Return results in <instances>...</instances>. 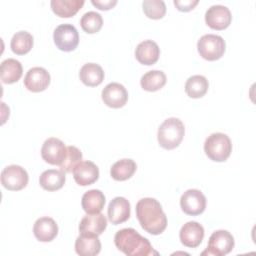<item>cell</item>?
<instances>
[{
	"mask_svg": "<svg viewBox=\"0 0 256 256\" xmlns=\"http://www.w3.org/2000/svg\"><path fill=\"white\" fill-rule=\"evenodd\" d=\"M136 216L141 227L152 235L161 234L167 227V217L161 204L154 198L140 199L136 204Z\"/></svg>",
	"mask_w": 256,
	"mask_h": 256,
	"instance_id": "obj_1",
	"label": "cell"
},
{
	"mask_svg": "<svg viewBox=\"0 0 256 256\" xmlns=\"http://www.w3.org/2000/svg\"><path fill=\"white\" fill-rule=\"evenodd\" d=\"M115 246L128 256H148L158 254L153 250L149 240L133 228H123L114 236Z\"/></svg>",
	"mask_w": 256,
	"mask_h": 256,
	"instance_id": "obj_2",
	"label": "cell"
},
{
	"mask_svg": "<svg viewBox=\"0 0 256 256\" xmlns=\"http://www.w3.org/2000/svg\"><path fill=\"white\" fill-rule=\"evenodd\" d=\"M184 133L183 122L179 118L170 117L159 126L157 139L162 148L172 150L179 146L183 140Z\"/></svg>",
	"mask_w": 256,
	"mask_h": 256,
	"instance_id": "obj_3",
	"label": "cell"
},
{
	"mask_svg": "<svg viewBox=\"0 0 256 256\" xmlns=\"http://www.w3.org/2000/svg\"><path fill=\"white\" fill-rule=\"evenodd\" d=\"M204 151L208 158L216 162L227 160L232 151V143L230 138L221 132L212 133L208 136L204 143Z\"/></svg>",
	"mask_w": 256,
	"mask_h": 256,
	"instance_id": "obj_4",
	"label": "cell"
},
{
	"mask_svg": "<svg viewBox=\"0 0 256 256\" xmlns=\"http://www.w3.org/2000/svg\"><path fill=\"white\" fill-rule=\"evenodd\" d=\"M226 44L224 39L215 34L203 35L197 43V49L202 58L208 61H215L221 58L225 52Z\"/></svg>",
	"mask_w": 256,
	"mask_h": 256,
	"instance_id": "obj_5",
	"label": "cell"
},
{
	"mask_svg": "<svg viewBox=\"0 0 256 256\" xmlns=\"http://www.w3.org/2000/svg\"><path fill=\"white\" fill-rule=\"evenodd\" d=\"M235 242L232 234L227 230H217L213 232L209 238L207 249L202 255L223 256L232 251Z\"/></svg>",
	"mask_w": 256,
	"mask_h": 256,
	"instance_id": "obj_6",
	"label": "cell"
},
{
	"mask_svg": "<svg viewBox=\"0 0 256 256\" xmlns=\"http://www.w3.org/2000/svg\"><path fill=\"white\" fill-rule=\"evenodd\" d=\"M54 43L61 51L70 52L77 48L79 44V34L77 29L68 23L60 24L53 33Z\"/></svg>",
	"mask_w": 256,
	"mask_h": 256,
	"instance_id": "obj_7",
	"label": "cell"
},
{
	"mask_svg": "<svg viewBox=\"0 0 256 256\" xmlns=\"http://www.w3.org/2000/svg\"><path fill=\"white\" fill-rule=\"evenodd\" d=\"M28 173L19 165L6 166L1 172V183L10 191H19L28 184Z\"/></svg>",
	"mask_w": 256,
	"mask_h": 256,
	"instance_id": "obj_8",
	"label": "cell"
},
{
	"mask_svg": "<svg viewBox=\"0 0 256 256\" xmlns=\"http://www.w3.org/2000/svg\"><path fill=\"white\" fill-rule=\"evenodd\" d=\"M180 206L183 212L188 215H199L206 208V197L198 189H189L182 194Z\"/></svg>",
	"mask_w": 256,
	"mask_h": 256,
	"instance_id": "obj_9",
	"label": "cell"
},
{
	"mask_svg": "<svg viewBox=\"0 0 256 256\" xmlns=\"http://www.w3.org/2000/svg\"><path fill=\"white\" fill-rule=\"evenodd\" d=\"M64 143L55 137H50L42 145L41 156L43 160L51 165H60L66 155Z\"/></svg>",
	"mask_w": 256,
	"mask_h": 256,
	"instance_id": "obj_10",
	"label": "cell"
},
{
	"mask_svg": "<svg viewBox=\"0 0 256 256\" xmlns=\"http://www.w3.org/2000/svg\"><path fill=\"white\" fill-rule=\"evenodd\" d=\"M103 102L111 108H121L128 100V92L126 88L117 82L107 84L101 93Z\"/></svg>",
	"mask_w": 256,
	"mask_h": 256,
	"instance_id": "obj_11",
	"label": "cell"
},
{
	"mask_svg": "<svg viewBox=\"0 0 256 256\" xmlns=\"http://www.w3.org/2000/svg\"><path fill=\"white\" fill-rule=\"evenodd\" d=\"M232 20L230 10L223 5H213L205 13L206 24L215 30L226 29Z\"/></svg>",
	"mask_w": 256,
	"mask_h": 256,
	"instance_id": "obj_12",
	"label": "cell"
},
{
	"mask_svg": "<svg viewBox=\"0 0 256 256\" xmlns=\"http://www.w3.org/2000/svg\"><path fill=\"white\" fill-rule=\"evenodd\" d=\"M179 238L184 246L196 248L204 238V228L196 221H189L181 227Z\"/></svg>",
	"mask_w": 256,
	"mask_h": 256,
	"instance_id": "obj_13",
	"label": "cell"
},
{
	"mask_svg": "<svg viewBox=\"0 0 256 256\" xmlns=\"http://www.w3.org/2000/svg\"><path fill=\"white\" fill-rule=\"evenodd\" d=\"M50 84V74L43 67H33L24 78L25 87L31 92H41Z\"/></svg>",
	"mask_w": 256,
	"mask_h": 256,
	"instance_id": "obj_14",
	"label": "cell"
},
{
	"mask_svg": "<svg viewBox=\"0 0 256 256\" xmlns=\"http://www.w3.org/2000/svg\"><path fill=\"white\" fill-rule=\"evenodd\" d=\"M73 177L81 186L91 185L99 178V168L92 161H81L74 168Z\"/></svg>",
	"mask_w": 256,
	"mask_h": 256,
	"instance_id": "obj_15",
	"label": "cell"
},
{
	"mask_svg": "<svg viewBox=\"0 0 256 256\" xmlns=\"http://www.w3.org/2000/svg\"><path fill=\"white\" fill-rule=\"evenodd\" d=\"M107 227V219L102 213L87 214L84 216L79 224L80 234L101 235Z\"/></svg>",
	"mask_w": 256,
	"mask_h": 256,
	"instance_id": "obj_16",
	"label": "cell"
},
{
	"mask_svg": "<svg viewBox=\"0 0 256 256\" xmlns=\"http://www.w3.org/2000/svg\"><path fill=\"white\" fill-rule=\"evenodd\" d=\"M130 217V203L124 197H115L108 206V218L112 224H121Z\"/></svg>",
	"mask_w": 256,
	"mask_h": 256,
	"instance_id": "obj_17",
	"label": "cell"
},
{
	"mask_svg": "<svg viewBox=\"0 0 256 256\" xmlns=\"http://www.w3.org/2000/svg\"><path fill=\"white\" fill-rule=\"evenodd\" d=\"M33 233L37 240L41 242H50L57 236L58 226L54 219L50 217H41L35 221Z\"/></svg>",
	"mask_w": 256,
	"mask_h": 256,
	"instance_id": "obj_18",
	"label": "cell"
},
{
	"mask_svg": "<svg viewBox=\"0 0 256 256\" xmlns=\"http://www.w3.org/2000/svg\"><path fill=\"white\" fill-rule=\"evenodd\" d=\"M160 55V49L156 42L152 40H144L140 42L135 49L136 59L144 65L155 64Z\"/></svg>",
	"mask_w": 256,
	"mask_h": 256,
	"instance_id": "obj_19",
	"label": "cell"
},
{
	"mask_svg": "<svg viewBox=\"0 0 256 256\" xmlns=\"http://www.w3.org/2000/svg\"><path fill=\"white\" fill-rule=\"evenodd\" d=\"M101 250V242L96 235L80 234L75 241V251L80 256H95Z\"/></svg>",
	"mask_w": 256,
	"mask_h": 256,
	"instance_id": "obj_20",
	"label": "cell"
},
{
	"mask_svg": "<svg viewBox=\"0 0 256 256\" xmlns=\"http://www.w3.org/2000/svg\"><path fill=\"white\" fill-rule=\"evenodd\" d=\"M82 208L87 214L100 213L105 205V196L98 189H91L82 196Z\"/></svg>",
	"mask_w": 256,
	"mask_h": 256,
	"instance_id": "obj_21",
	"label": "cell"
},
{
	"mask_svg": "<svg viewBox=\"0 0 256 256\" xmlns=\"http://www.w3.org/2000/svg\"><path fill=\"white\" fill-rule=\"evenodd\" d=\"M65 180V172L61 169H48L40 175L39 184L44 190L56 191L64 186Z\"/></svg>",
	"mask_w": 256,
	"mask_h": 256,
	"instance_id": "obj_22",
	"label": "cell"
},
{
	"mask_svg": "<svg viewBox=\"0 0 256 256\" xmlns=\"http://www.w3.org/2000/svg\"><path fill=\"white\" fill-rule=\"evenodd\" d=\"M79 77L86 86L95 87L104 80V71L102 67L96 63H87L81 67Z\"/></svg>",
	"mask_w": 256,
	"mask_h": 256,
	"instance_id": "obj_23",
	"label": "cell"
},
{
	"mask_svg": "<svg viewBox=\"0 0 256 256\" xmlns=\"http://www.w3.org/2000/svg\"><path fill=\"white\" fill-rule=\"evenodd\" d=\"M23 73L21 63L13 58H8L1 63L0 74L3 83L12 84L17 82Z\"/></svg>",
	"mask_w": 256,
	"mask_h": 256,
	"instance_id": "obj_24",
	"label": "cell"
},
{
	"mask_svg": "<svg viewBox=\"0 0 256 256\" xmlns=\"http://www.w3.org/2000/svg\"><path fill=\"white\" fill-rule=\"evenodd\" d=\"M52 11L61 18H69L74 16L84 5L83 0H52Z\"/></svg>",
	"mask_w": 256,
	"mask_h": 256,
	"instance_id": "obj_25",
	"label": "cell"
},
{
	"mask_svg": "<svg viewBox=\"0 0 256 256\" xmlns=\"http://www.w3.org/2000/svg\"><path fill=\"white\" fill-rule=\"evenodd\" d=\"M136 163L134 160L129 158H124L115 162L111 169L110 175L116 181H125L133 176L136 171Z\"/></svg>",
	"mask_w": 256,
	"mask_h": 256,
	"instance_id": "obj_26",
	"label": "cell"
},
{
	"mask_svg": "<svg viewBox=\"0 0 256 256\" xmlns=\"http://www.w3.org/2000/svg\"><path fill=\"white\" fill-rule=\"evenodd\" d=\"M209 83L202 75H193L185 83V92L191 98H201L208 91Z\"/></svg>",
	"mask_w": 256,
	"mask_h": 256,
	"instance_id": "obj_27",
	"label": "cell"
},
{
	"mask_svg": "<svg viewBox=\"0 0 256 256\" xmlns=\"http://www.w3.org/2000/svg\"><path fill=\"white\" fill-rule=\"evenodd\" d=\"M166 80L167 78L163 71L151 70L141 77L140 84L144 90L154 92L161 89L166 84Z\"/></svg>",
	"mask_w": 256,
	"mask_h": 256,
	"instance_id": "obj_28",
	"label": "cell"
},
{
	"mask_svg": "<svg viewBox=\"0 0 256 256\" xmlns=\"http://www.w3.org/2000/svg\"><path fill=\"white\" fill-rule=\"evenodd\" d=\"M11 50L17 55L28 53L33 47V36L24 30L16 32L10 42Z\"/></svg>",
	"mask_w": 256,
	"mask_h": 256,
	"instance_id": "obj_29",
	"label": "cell"
},
{
	"mask_svg": "<svg viewBox=\"0 0 256 256\" xmlns=\"http://www.w3.org/2000/svg\"><path fill=\"white\" fill-rule=\"evenodd\" d=\"M80 25L85 32L89 34H93L98 32L101 29L103 25V19L98 12L89 11V12H86L81 17Z\"/></svg>",
	"mask_w": 256,
	"mask_h": 256,
	"instance_id": "obj_30",
	"label": "cell"
},
{
	"mask_svg": "<svg viewBox=\"0 0 256 256\" xmlns=\"http://www.w3.org/2000/svg\"><path fill=\"white\" fill-rule=\"evenodd\" d=\"M82 152L75 146H68L66 148V155L59 165L60 169L65 173L73 172L74 168L81 162Z\"/></svg>",
	"mask_w": 256,
	"mask_h": 256,
	"instance_id": "obj_31",
	"label": "cell"
},
{
	"mask_svg": "<svg viewBox=\"0 0 256 256\" xmlns=\"http://www.w3.org/2000/svg\"><path fill=\"white\" fill-rule=\"evenodd\" d=\"M142 7L145 15L151 19H161L166 13V5L162 0H145Z\"/></svg>",
	"mask_w": 256,
	"mask_h": 256,
	"instance_id": "obj_32",
	"label": "cell"
},
{
	"mask_svg": "<svg viewBox=\"0 0 256 256\" xmlns=\"http://www.w3.org/2000/svg\"><path fill=\"white\" fill-rule=\"evenodd\" d=\"M198 3H199L198 0H184V1L183 0L182 1L175 0L174 1V5L176 6V8L179 11H183V12L192 10Z\"/></svg>",
	"mask_w": 256,
	"mask_h": 256,
	"instance_id": "obj_33",
	"label": "cell"
},
{
	"mask_svg": "<svg viewBox=\"0 0 256 256\" xmlns=\"http://www.w3.org/2000/svg\"><path fill=\"white\" fill-rule=\"evenodd\" d=\"M91 3L100 10H109L117 4V0H92Z\"/></svg>",
	"mask_w": 256,
	"mask_h": 256,
	"instance_id": "obj_34",
	"label": "cell"
}]
</instances>
